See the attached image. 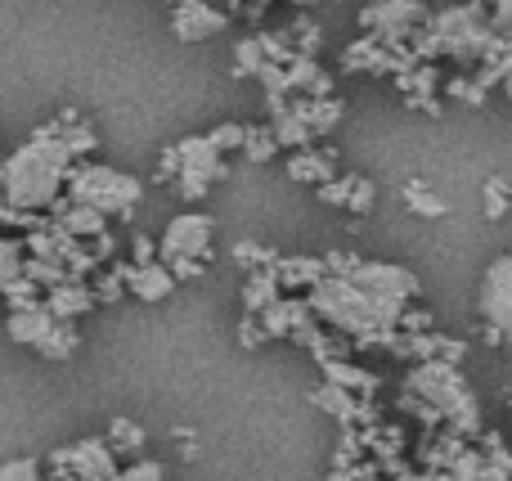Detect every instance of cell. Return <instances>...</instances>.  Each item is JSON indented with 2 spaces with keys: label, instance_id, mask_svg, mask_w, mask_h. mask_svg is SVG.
Here are the masks:
<instances>
[{
  "label": "cell",
  "instance_id": "obj_18",
  "mask_svg": "<svg viewBox=\"0 0 512 481\" xmlns=\"http://www.w3.org/2000/svg\"><path fill=\"white\" fill-rule=\"evenodd\" d=\"M274 270H279L283 293H310V288L328 275V266L319 257H279Z\"/></svg>",
  "mask_w": 512,
  "mask_h": 481
},
{
  "label": "cell",
  "instance_id": "obj_24",
  "mask_svg": "<svg viewBox=\"0 0 512 481\" xmlns=\"http://www.w3.org/2000/svg\"><path fill=\"white\" fill-rule=\"evenodd\" d=\"M265 45H261V36H243L239 45H234V72L239 77H261V68H265Z\"/></svg>",
  "mask_w": 512,
  "mask_h": 481
},
{
  "label": "cell",
  "instance_id": "obj_21",
  "mask_svg": "<svg viewBox=\"0 0 512 481\" xmlns=\"http://www.w3.org/2000/svg\"><path fill=\"white\" fill-rule=\"evenodd\" d=\"M292 108L306 117V126L315 135H328L337 122H342V99H333V95H324V99H306V95H301Z\"/></svg>",
  "mask_w": 512,
  "mask_h": 481
},
{
  "label": "cell",
  "instance_id": "obj_43",
  "mask_svg": "<svg viewBox=\"0 0 512 481\" xmlns=\"http://www.w3.org/2000/svg\"><path fill=\"white\" fill-rule=\"evenodd\" d=\"M90 252H95V261L99 266H104V261H117V243H113V234H95V239H90Z\"/></svg>",
  "mask_w": 512,
  "mask_h": 481
},
{
  "label": "cell",
  "instance_id": "obj_19",
  "mask_svg": "<svg viewBox=\"0 0 512 481\" xmlns=\"http://www.w3.org/2000/svg\"><path fill=\"white\" fill-rule=\"evenodd\" d=\"M319 369H324V383H337V387H346V392H355V396H373V392H378V374L351 365V360H324Z\"/></svg>",
  "mask_w": 512,
  "mask_h": 481
},
{
  "label": "cell",
  "instance_id": "obj_3",
  "mask_svg": "<svg viewBox=\"0 0 512 481\" xmlns=\"http://www.w3.org/2000/svg\"><path fill=\"white\" fill-rule=\"evenodd\" d=\"M414 54L423 63L432 59H454V63H481L495 45V27H490V5L481 0H463V5H450L441 14L427 18L423 32H414Z\"/></svg>",
  "mask_w": 512,
  "mask_h": 481
},
{
  "label": "cell",
  "instance_id": "obj_33",
  "mask_svg": "<svg viewBox=\"0 0 512 481\" xmlns=\"http://www.w3.org/2000/svg\"><path fill=\"white\" fill-rule=\"evenodd\" d=\"M445 95L463 99V104H486V86H481V81H468V77L445 81Z\"/></svg>",
  "mask_w": 512,
  "mask_h": 481
},
{
  "label": "cell",
  "instance_id": "obj_47",
  "mask_svg": "<svg viewBox=\"0 0 512 481\" xmlns=\"http://www.w3.org/2000/svg\"><path fill=\"white\" fill-rule=\"evenodd\" d=\"M288 5H315V0H288Z\"/></svg>",
  "mask_w": 512,
  "mask_h": 481
},
{
  "label": "cell",
  "instance_id": "obj_9",
  "mask_svg": "<svg viewBox=\"0 0 512 481\" xmlns=\"http://www.w3.org/2000/svg\"><path fill=\"white\" fill-rule=\"evenodd\" d=\"M50 468L54 473H68V477H81V481H117V455L104 437H81L77 446H59L50 455Z\"/></svg>",
  "mask_w": 512,
  "mask_h": 481
},
{
  "label": "cell",
  "instance_id": "obj_30",
  "mask_svg": "<svg viewBox=\"0 0 512 481\" xmlns=\"http://www.w3.org/2000/svg\"><path fill=\"white\" fill-rule=\"evenodd\" d=\"M234 261H239L243 270H261V266H274V261H279V252L265 248V243L243 239V243H234Z\"/></svg>",
  "mask_w": 512,
  "mask_h": 481
},
{
  "label": "cell",
  "instance_id": "obj_20",
  "mask_svg": "<svg viewBox=\"0 0 512 481\" xmlns=\"http://www.w3.org/2000/svg\"><path fill=\"white\" fill-rule=\"evenodd\" d=\"M283 297V284H279V270L274 266H261V270H248V284H243V306L248 315H261L265 306Z\"/></svg>",
  "mask_w": 512,
  "mask_h": 481
},
{
  "label": "cell",
  "instance_id": "obj_17",
  "mask_svg": "<svg viewBox=\"0 0 512 481\" xmlns=\"http://www.w3.org/2000/svg\"><path fill=\"white\" fill-rule=\"evenodd\" d=\"M54 324H59V320H54L45 306H32V311H9L5 333L18 342V347H36V351H41V342L50 338Z\"/></svg>",
  "mask_w": 512,
  "mask_h": 481
},
{
  "label": "cell",
  "instance_id": "obj_4",
  "mask_svg": "<svg viewBox=\"0 0 512 481\" xmlns=\"http://www.w3.org/2000/svg\"><path fill=\"white\" fill-rule=\"evenodd\" d=\"M405 387L414 396H423L427 405H436L445 428H454L459 437H477L481 432V405L472 396L468 378L459 374V365H450V360H418L405 374Z\"/></svg>",
  "mask_w": 512,
  "mask_h": 481
},
{
  "label": "cell",
  "instance_id": "obj_2",
  "mask_svg": "<svg viewBox=\"0 0 512 481\" xmlns=\"http://www.w3.org/2000/svg\"><path fill=\"white\" fill-rule=\"evenodd\" d=\"M72 149L63 144L59 122L41 126L14 158L0 162V194H5L9 207L18 212H50L63 198V185H68L72 171Z\"/></svg>",
  "mask_w": 512,
  "mask_h": 481
},
{
  "label": "cell",
  "instance_id": "obj_29",
  "mask_svg": "<svg viewBox=\"0 0 512 481\" xmlns=\"http://www.w3.org/2000/svg\"><path fill=\"white\" fill-rule=\"evenodd\" d=\"M243 153H248L252 162H270L274 153H279V140H274L270 122H265V126H248V135H243Z\"/></svg>",
  "mask_w": 512,
  "mask_h": 481
},
{
  "label": "cell",
  "instance_id": "obj_38",
  "mask_svg": "<svg viewBox=\"0 0 512 481\" xmlns=\"http://www.w3.org/2000/svg\"><path fill=\"white\" fill-rule=\"evenodd\" d=\"M261 342H270V333H265V324H261V315H243V324H239V347H261Z\"/></svg>",
  "mask_w": 512,
  "mask_h": 481
},
{
  "label": "cell",
  "instance_id": "obj_14",
  "mask_svg": "<svg viewBox=\"0 0 512 481\" xmlns=\"http://www.w3.org/2000/svg\"><path fill=\"white\" fill-rule=\"evenodd\" d=\"M95 306H99V297L86 279H68V284H59V288L45 293V311H50L54 320H77V315L95 311Z\"/></svg>",
  "mask_w": 512,
  "mask_h": 481
},
{
  "label": "cell",
  "instance_id": "obj_37",
  "mask_svg": "<svg viewBox=\"0 0 512 481\" xmlns=\"http://www.w3.org/2000/svg\"><path fill=\"white\" fill-rule=\"evenodd\" d=\"M351 185H355V176H333V180H324V185H319V198H324V203H333V207H346Z\"/></svg>",
  "mask_w": 512,
  "mask_h": 481
},
{
  "label": "cell",
  "instance_id": "obj_46",
  "mask_svg": "<svg viewBox=\"0 0 512 481\" xmlns=\"http://www.w3.org/2000/svg\"><path fill=\"white\" fill-rule=\"evenodd\" d=\"M328 481H355V468H333V477Z\"/></svg>",
  "mask_w": 512,
  "mask_h": 481
},
{
  "label": "cell",
  "instance_id": "obj_7",
  "mask_svg": "<svg viewBox=\"0 0 512 481\" xmlns=\"http://www.w3.org/2000/svg\"><path fill=\"white\" fill-rule=\"evenodd\" d=\"M427 18L432 14H427L423 0H369V5L360 9V27L387 45L414 41V32L427 27Z\"/></svg>",
  "mask_w": 512,
  "mask_h": 481
},
{
  "label": "cell",
  "instance_id": "obj_35",
  "mask_svg": "<svg viewBox=\"0 0 512 481\" xmlns=\"http://www.w3.org/2000/svg\"><path fill=\"white\" fill-rule=\"evenodd\" d=\"M373 198H378V189H373V180L355 176V185H351V198H346V207L364 216V212H373Z\"/></svg>",
  "mask_w": 512,
  "mask_h": 481
},
{
  "label": "cell",
  "instance_id": "obj_39",
  "mask_svg": "<svg viewBox=\"0 0 512 481\" xmlns=\"http://www.w3.org/2000/svg\"><path fill=\"white\" fill-rule=\"evenodd\" d=\"M117 481H167V468L153 464V459H135V464L126 468Z\"/></svg>",
  "mask_w": 512,
  "mask_h": 481
},
{
  "label": "cell",
  "instance_id": "obj_44",
  "mask_svg": "<svg viewBox=\"0 0 512 481\" xmlns=\"http://www.w3.org/2000/svg\"><path fill=\"white\" fill-rule=\"evenodd\" d=\"M176 171H180V153H176V144H167L158 162V180H176Z\"/></svg>",
  "mask_w": 512,
  "mask_h": 481
},
{
  "label": "cell",
  "instance_id": "obj_49",
  "mask_svg": "<svg viewBox=\"0 0 512 481\" xmlns=\"http://www.w3.org/2000/svg\"><path fill=\"white\" fill-rule=\"evenodd\" d=\"M508 405H512V401H508Z\"/></svg>",
  "mask_w": 512,
  "mask_h": 481
},
{
  "label": "cell",
  "instance_id": "obj_5",
  "mask_svg": "<svg viewBox=\"0 0 512 481\" xmlns=\"http://www.w3.org/2000/svg\"><path fill=\"white\" fill-rule=\"evenodd\" d=\"M68 203H86V207H99L104 216H131L135 203L144 198V185L135 176H126V171L117 167H104V162H72L68 171Z\"/></svg>",
  "mask_w": 512,
  "mask_h": 481
},
{
  "label": "cell",
  "instance_id": "obj_34",
  "mask_svg": "<svg viewBox=\"0 0 512 481\" xmlns=\"http://www.w3.org/2000/svg\"><path fill=\"white\" fill-rule=\"evenodd\" d=\"M0 481H41V464L36 459H9V464H0Z\"/></svg>",
  "mask_w": 512,
  "mask_h": 481
},
{
  "label": "cell",
  "instance_id": "obj_48",
  "mask_svg": "<svg viewBox=\"0 0 512 481\" xmlns=\"http://www.w3.org/2000/svg\"><path fill=\"white\" fill-rule=\"evenodd\" d=\"M171 5H180V0H171Z\"/></svg>",
  "mask_w": 512,
  "mask_h": 481
},
{
  "label": "cell",
  "instance_id": "obj_40",
  "mask_svg": "<svg viewBox=\"0 0 512 481\" xmlns=\"http://www.w3.org/2000/svg\"><path fill=\"white\" fill-rule=\"evenodd\" d=\"M131 261H135V266H144V261H158V243H153L149 234L135 230L131 234Z\"/></svg>",
  "mask_w": 512,
  "mask_h": 481
},
{
  "label": "cell",
  "instance_id": "obj_28",
  "mask_svg": "<svg viewBox=\"0 0 512 481\" xmlns=\"http://www.w3.org/2000/svg\"><path fill=\"white\" fill-rule=\"evenodd\" d=\"M23 252H27L23 239H9V234H0V288H5L9 279L23 275V261H27Z\"/></svg>",
  "mask_w": 512,
  "mask_h": 481
},
{
  "label": "cell",
  "instance_id": "obj_26",
  "mask_svg": "<svg viewBox=\"0 0 512 481\" xmlns=\"http://www.w3.org/2000/svg\"><path fill=\"white\" fill-rule=\"evenodd\" d=\"M405 203H409V212H418V216H445L450 212V203H445L441 194H432L423 180H409L405 185Z\"/></svg>",
  "mask_w": 512,
  "mask_h": 481
},
{
  "label": "cell",
  "instance_id": "obj_16",
  "mask_svg": "<svg viewBox=\"0 0 512 481\" xmlns=\"http://www.w3.org/2000/svg\"><path fill=\"white\" fill-rule=\"evenodd\" d=\"M50 216H54V221H59L68 234H77V239H95V234L108 230V216L99 212V207L68 203V198H59V203L50 207Z\"/></svg>",
  "mask_w": 512,
  "mask_h": 481
},
{
  "label": "cell",
  "instance_id": "obj_32",
  "mask_svg": "<svg viewBox=\"0 0 512 481\" xmlns=\"http://www.w3.org/2000/svg\"><path fill=\"white\" fill-rule=\"evenodd\" d=\"M243 135H248V126H243V122H221L212 135H207V140H212L221 153H234V149H243Z\"/></svg>",
  "mask_w": 512,
  "mask_h": 481
},
{
  "label": "cell",
  "instance_id": "obj_1",
  "mask_svg": "<svg viewBox=\"0 0 512 481\" xmlns=\"http://www.w3.org/2000/svg\"><path fill=\"white\" fill-rule=\"evenodd\" d=\"M306 302L315 306V315L328 324V329L346 333L355 347H387L391 333L400 329V315L409 311V302L369 293L364 284L342 279V275H324L306 293Z\"/></svg>",
  "mask_w": 512,
  "mask_h": 481
},
{
  "label": "cell",
  "instance_id": "obj_41",
  "mask_svg": "<svg viewBox=\"0 0 512 481\" xmlns=\"http://www.w3.org/2000/svg\"><path fill=\"white\" fill-rule=\"evenodd\" d=\"M167 266H171V275H176V279H203L207 261H198V257H176V261H167Z\"/></svg>",
  "mask_w": 512,
  "mask_h": 481
},
{
  "label": "cell",
  "instance_id": "obj_12",
  "mask_svg": "<svg viewBox=\"0 0 512 481\" xmlns=\"http://www.w3.org/2000/svg\"><path fill=\"white\" fill-rule=\"evenodd\" d=\"M342 279H355V284H364L369 293L396 297V302H414L418 297V275L405 266H391V261H360V266Z\"/></svg>",
  "mask_w": 512,
  "mask_h": 481
},
{
  "label": "cell",
  "instance_id": "obj_27",
  "mask_svg": "<svg viewBox=\"0 0 512 481\" xmlns=\"http://www.w3.org/2000/svg\"><path fill=\"white\" fill-rule=\"evenodd\" d=\"M23 275L27 279H36V284L45 288V293H50V288H59V284H68V266H63V261H45V257H27L23 261Z\"/></svg>",
  "mask_w": 512,
  "mask_h": 481
},
{
  "label": "cell",
  "instance_id": "obj_22",
  "mask_svg": "<svg viewBox=\"0 0 512 481\" xmlns=\"http://www.w3.org/2000/svg\"><path fill=\"white\" fill-rule=\"evenodd\" d=\"M0 297H5L9 311H32V306H45V288L36 284V279H27V275L9 279V284L0 288Z\"/></svg>",
  "mask_w": 512,
  "mask_h": 481
},
{
  "label": "cell",
  "instance_id": "obj_23",
  "mask_svg": "<svg viewBox=\"0 0 512 481\" xmlns=\"http://www.w3.org/2000/svg\"><path fill=\"white\" fill-rule=\"evenodd\" d=\"M108 446H113V455H126V459H140L144 450V428L131 419H113V428H108Z\"/></svg>",
  "mask_w": 512,
  "mask_h": 481
},
{
  "label": "cell",
  "instance_id": "obj_45",
  "mask_svg": "<svg viewBox=\"0 0 512 481\" xmlns=\"http://www.w3.org/2000/svg\"><path fill=\"white\" fill-rule=\"evenodd\" d=\"M396 481H450V473H409V468H405Z\"/></svg>",
  "mask_w": 512,
  "mask_h": 481
},
{
  "label": "cell",
  "instance_id": "obj_36",
  "mask_svg": "<svg viewBox=\"0 0 512 481\" xmlns=\"http://www.w3.org/2000/svg\"><path fill=\"white\" fill-rule=\"evenodd\" d=\"M95 297H99V302H122V297H126V279L122 275H117V270H108V275H99L95 279Z\"/></svg>",
  "mask_w": 512,
  "mask_h": 481
},
{
  "label": "cell",
  "instance_id": "obj_11",
  "mask_svg": "<svg viewBox=\"0 0 512 481\" xmlns=\"http://www.w3.org/2000/svg\"><path fill=\"white\" fill-rule=\"evenodd\" d=\"M108 270H117V275L126 279V293H135L140 302H167V297L176 293V284H180L162 257L144 261V266H135V261H108Z\"/></svg>",
  "mask_w": 512,
  "mask_h": 481
},
{
  "label": "cell",
  "instance_id": "obj_31",
  "mask_svg": "<svg viewBox=\"0 0 512 481\" xmlns=\"http://www.w3.org/2000/svg\"><path fill=\"white\" fill-rule=\"evenodd\" d=\"M508 203H512V198H508V185H504L499 176H490L486 185H481V207H486V216H490V221H499V216L508 212Z\"/></svg>",
  "mask_w": 512,
  "mask_h": 481
},
{
  "label": "cell",
  "instance_id": "obj_25",
  "mask_svg": "<svg viewBox=\"0 0 512 481\" xmlns=\"http://www.w3.org/2000/svg\"><path fill=\"white\" fill-rule=\"evenodd\" d=\"M77 324H72V320H59V324H54V329H50V338H45L41 342V356L45 360H68L72 356V351H77Z\"/></svg>",
  "mask_w": 512,
  "mask_h": 481
},
{
  "label": "cell",
  "instance_id": "obj_42",
  "mask_svg": "<svg viewBox=\"0 0 512 481\" xmlns=\"http://www.w3.org/2000/svg\"><path fill=\"white\" fill-rule=\"evenodd\" d=\"M324 266H328V275H351V270L360 266V257H355V252H328Z\"/></svg>",
  "mask_w": 512,
  "mask_h": 481
},
{
  "label": "cell",
  "instance_id": "obj_15",
  "mask_svg": "<svg viewBox=\"0 0 512 481\" xmlns=\"http://www.w3.org/2000/svg\"><path fill=\"white\" fill-rule=\"evenodd\" d=\"M288 176L292 180H301V185H324V180H333L337 176V153L333 149H292V158H288Z\"/></svg>",
  "mask_w": 512,
  "mask_h": 481
},
{
  "label": "cell",
  "instance_id": "obj_13",
  "mask_svg": "<svg viewBox=\"0 0 512 481\" xmlns=\"http://www.w3.org/2000/svg\"><path fill=\"white\" fill-rule=\"evenodd\" d=\"M230 27V9H216L212 0H180L171 14V32L180 41H207V36Z\"/></svg>",
  "mask_w": 512,
  "mask_h": 481
},
{
  "label": "cell",
  "instance_id": "obj_8",
  "mask_svg": "<svg viewBox=\"0 0 512 481\" xmlns=\"http://www.w3.org/2000/svg\"><path fill=\"white\" fill-rule=\"evenodd\" d=\"M477 311L486 320V342L490 347H512V252L499 257L495 266L486 270L481 279V297H477Z\"/></svg>",
  "mask_w": 512,
  "mask_h": 481
},
{
  "label": "cell",
  "instance_id": "obj_6",
  "mask_svg": "<svg viewBox=\"0 0 512 481\" xmlns=\"http://www.w3.org/2000/svg\"><path fill=\"white\" fill-rule=\"evenodd\" d=\"M176 153H180L176 194L185 198V203H198V198H207L212 180H225V176H230V167H225V153L216 149L207 135H185V140L176 144Z\"/></svg>",
  "mask_w": 512,
  "mask_h": 481
},
{
  "label": "cell",
  "instance_id": "obj_10",
  "mask_svg": "<svg viewBox=\"0 0 512 481\" xmlns=\"http://www.w3.org/2000/svg\"><path fill=\"white\" fill-rule=\"evenodd\" d=\"M158 257L176 261V257H198L212 261V216L203 212H185L167 225V234L158 239Z\"/></svg>",
  "mask_w": 512,
  "mask_h": 481
}]
</instances>
